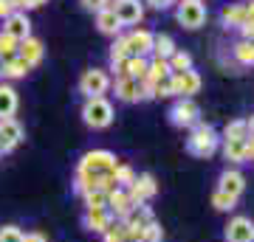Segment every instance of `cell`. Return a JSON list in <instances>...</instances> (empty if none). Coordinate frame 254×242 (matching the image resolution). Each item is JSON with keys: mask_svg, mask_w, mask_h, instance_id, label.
Returning <instances> with one entry per match:
<instances>
[{"mask_svg": "<svg viewBox=\"0 0 254 242\" xmlns=\"http://www.w3.org/2000/svg\"><path fill=\"white\" fill-rule=\"evenodd\" d=\"M246 141L249 138H229L226 144H223V152H226V161H246Z\"/></svg>", "mask_w": 254, "mask_h": 242, "instance_id": "obj_23", "label": "cell"}, {"mask_svg": "<svg viewBox=\"0 0 254 242\" xmlns=\"http://www.w3.org/2000/svg\"><path fill=\"white\" fill-rule=\"evenodd\" d=\"M28 71H31V65H28L23 56H14V59H9V62H6L3 76H6V79H23Z\"/></svg>", "mask_w": 254, "mask_h": 242, "instance_id": "obj_24", "label": "cell"}, {"mask_svg": "<svg viewBox=\"0 0 254 242\" xmlns=\"http://www.w3.org/2000/svg\"><path fill=\"white\" fill-rule=\"evenodd\" d=\"M46 0H31V9H37V6H43Z\"/></svg>", "mask_w": 254, "mask_h": 242, "instance_id": "obj_45", "label": "cell"}, {"mask_svg": "<svg viewBox=\"0 0 254 242\" xmlns=\"http://www.w3.org/2000/svg\"><path fill=\"white\" fill-rule=\"evenodd\" d=\"M116 155L108 149H93V152L82 155L79 166H76V192L85 194L91 189H102V192H113L119 189L116 183Z\"/></svg>", "mask_w": 254, "mask_h": 242, "instance_id": "obj_1", "label": "cell"}, {"mask_svg": "<svg viewBox=\"0 0 254 242\" xmlns=\"http://www.w3.org/2000/svg\"><path fill=\"white\" fill-rule=\"evenodd\" d=\"M17 110V90L11 85H0V118H11Z\"/></svg>", "mask_w": 254, "mask_h": 242, "instance_id": "obj_19", "label": "cell"}, {"mask_svg": "<svg viewBox=\"0 0 254 242\" xmlns=\"http://www.w3.org/2000/svg\"><path fill=\"white\" fill-rule=\"evenodd\" d=\"M240 31H243V40L254 43V23H243V26H240Z\"/></svg>", "mask_w": 254, "mask_h": 242, "instance_id": "obj_41", "label": "cell"}, {"mask_svg": "<svg viewBox=\"0 0 254 242\" xmlns=\"http://www.w3.org/2000/svg\"><path fill=\"white\" fill-rule=\"evenodd\" d=\"M105 3H108V0H82V6H85V9H96V11H99V9H105Z\"/></svg>", "mask_w": 254, "mask_h": 242, "instance_id": "obj_40", "label": "cell"}, {"mask_svg": "<svg viewBox=\"0 0 254 242\" xmlns=\"http://www.w3.org/2000/svg\"><path fill=\"white\" fill-rule=\"evenodd\" d=\"M226 242H254V223L249 217H235V220H229Z\"/></svg>", "mask_w": 254, "mask_h": 242, "instance_id": "obj_11", "label": "cell"}, {"mask_svg": "<svg viewBox=\"0 0 254 242\" xmlns=\"http://www.w3.org/2000/svg\"><path fill=\"white\" fill-rule=\"evenodd\" d=\"M127 43H125V37H119L116 43L110 45V62H125L127 59Z\"/></svg>", "mask_w": 254, "mask_h": 242, "instance_id": "obj_35", "label": "cell"}, {"mask_svg": "<svg viewBox=\"0 0 254 242\" xmlns=\"http://www.w3.org/2000/svg\"><path fill=\"white\" fill-rule=\"evenodd\" d=\"M147 3H150L153 9H170V6H173L175 0H147Z\"/></svg>", "mask_w": 254, "mask_h": 242, "instance_id": "obj_42", "label": "cell"}, {"mask_svg": "<svg viewBox=\"0 0 254 242\" xmlns=\"http://www.w3.org/2000/svg\"><path fill=\"white\" fill-rule=\"evenodd\" d=\"M82 118H85V124L93 127V130H105V127H110V121H113V104H110L105 96H93V99L85 101Z\"/></svg>", "mask_w": 254, "mask_h": 242, "instance_id": "obj_2", "label": "cell"}, {"mask_svg": "<svg viewBox=\"0 0 254 242\" xmlns=\"http://www.w3.org/2000/svg\"><path fill=\"white\" fill-rule=\"evenodd\" d=\"M96 26H99L102 34H119V28H122V23H119V17L113 14L110 9H99L96 11Z\"/></svg>", "mask_w": 254, "mask_h": 242, "instance_id": "obj_21", "label": "cell"}, {"mask_svg": "<svg viewBox=\"0 0 254 242\" xmlns=\"http://www.w3.org/2000/svg\"><path fill=\"white\" fill-rule=\"evenodd\" d=\"M3 31L9 37H14L17 43H23L26 37H31V23H28V17L23 11H11L9 17L3 20Z\"/></svg>", "mask_w": 254, "mask_h": 242, "instance_id": "obj_13", "label": "cell"}, {"mask_svg": "<svg viewBox=\"0 0 254 242\" xmlns=\"http://www.w3.org/2000/svg\"><path fill=\"white\" fill-rule=\"evenodd\" d=\"M23 242H48L43 234H23Z\"/></svg>", "mask_w": 254, "mask_h": 242, "instance_id": "obj_43", "label": "cell"}, {"mask_svg": "<svg viewBox=\"0 0 254 242\" xmlns=\"http://www.w3.org/2000/svg\"><path fill=\"white\" fill-rule=\"evenodd\" d=\"M141 242H161V228H158V223H150L144 225V231H141Z\"/></svg>", "mask_w": 254, "mask_h": 242, "instance_id": "obj_38", "label": "cell"}, {"mask_svg": "<svg viewBox=\"0 0 254 242\" xmlns=\"http://www.w3.org/2000/svg\"><path fill=\"white\" fill-rule=\"evenodd\" d=\"M110 88V76L105 71H99V68H91V71L82 73L79 79V90L88 96V99H93V96H105V90Z\"/></svg>", "mask_w": 254, "mask_h": 242, "instance_id": "obj_6", "label": "cell"}, {"mask_svg": "<svg viewBox=\"0 0 254 242\" xmlns=\"http://www.w3.org/2000/svg\"><path fill=\"white\" fill-rule=\"evenodd\" d=\"M3 68H6V62H3V59H0V76H3Z\"/></svg>", "mask_w": 254, "mask_h": 242, "instance_id": "obj_46", "label": "cell"}, {"mask_svg": "<svg viewBox=\"0 0 254 242\" xmlns=\"http://www.w3.org/2000/svg\"><path fill=\"white\" fill-rule=\"evenodd\" d=\"M85 223H88V228H91V231L105 234L110 225H113V214H110V208H88Z\"/></svg>", "mask_w": 254, "mask_h": 242, "instance_id": "obj_18", "label": "cell"}, {"mask_svg": "<svg viewBox=\"0 0 254 242\" xmlns=\"http://www.w3.org/2000/svg\"><path fill=\"white\" fill-rule=\"evenodd\" d=\"M167 62H170V71L173 73H184V71H190L192 68V56L187 54V51H175Z\"/></svg>", "mask_w": 254, "mask_h": 242, "instance_id": "obj_28", "label": "cell"}, {"mask_svg": "<svg viewBox=\"0 0 254 242\" xmlns=\"http://www.w3.org/2000/svg\"><path fill=\"white\" fill-rule=\"evenodd\" d=\"M136 178H138V175L130 169V166H122V163L116 166V183H119V189H130L133 183H136Z\"/></svg>", "mask_w": 254, "mask_h": 242, "instance_id": "obj_31", "label": "cell"}, {"mask_svg": "<svg viewBox=\"0 0 254 242\" xmlns=\"http://www.w3.org/2000/svg\"><path fill=\"white\" fill-rule=\"evenodd\" d=\"M170 62H167V59H158V56H155L153 62L147 65V79L150 82H158V79H164V76H170Z\"/></svg>", "mask_w": 254, "mask_h": 242, "instance_id": "obj_26", "label": "cell"}, {"mask_svg": "<svg viewBox=\"0 0 254 242\" xmlns=\"http://www.w3.org/2000/svg\"><path fill=\"white\" fill-rule=\"evenodd\" d=\"M147 59L144 56H127V65H125V76H130V79H136V82H141V79H147Z\"/></svg>", "mask_w": 254, "mask_h": 242, "instance_id": "obj_22", "label": "cell"}, {"mask_svg": "<svg viewBox=\"0 0 254 242\" xmlns=\"http://www.w3.org/2000/svg\"><path fill=\"white\" fill-rule=\"evenodd\" d=\"M178 48H175V40L170 34H153V54L158 59H170Z\"/></svg>", "mask_w": 254, "mask_h": 242, "instance_id": "obj_20", "label": "cell"}, {"mask_svg": "<svg viewBox=\"0 0 254 242\" xmlns=\"http://www.w3.org/2000/svg\"><path fill=\"white\" fill-rule=\"evenodd\" d=\"M14 56H17V40L9 37L6 31H0V59L9 62V59H14Z\"/></svg>", "mask_w": 254, "mask_h": 242, "instance_id": "obj_27", "label": "cell"}, {"mask_svg": "<svg viewBox=\"0 0 254 242\" xmlns=\"http://www.w3.org/2000/svg\"><path fill=\"white\" fill-rule=\"evenodd\" d=\"M246 23H254V0L246 3Z\"/></svg>", "mask_w": 254, "mask_h": 242, "instance_id": "obj_44", "label": "cell"}, {"mask_svg": "<svg viewBox=\"0 0 254 242\" xmlns=\"http://www.w3.org/2000/svg\"><path fill=\"white\" fill-rule=\"evenodd\" d=\"M226 141L229 138H249V127H246V121L243 118H237V121H229L226 124Z\"/></svg>", "mask_w": 254, "mask_h": 242, "instance_id": "obj_33", "label": "cell"}, {"mask_svg": "<svg viewBox=\"0 0 254 242\" xmlns=\"http://www.w3.org/2000/svg\"><path fill=\"white\" fill-rule=\"evenodd\" d=\"M23 141V127L14 118H0V152H11Z\"/></svg>", "mask_w": 254, "mask_h": 242, "instance_id": "obj_9", "label": "cell"}, {"mask_svg": "<svg viewBox=\"0 0 254 242\" xmlns=\"http://www.w3.org/2000/svg\"><path fill=\"white\" fill-rule=\"evenodd\" d=\"M200 90V76L195 71H184V73H173V96H184V99H192Z\"/></svg>", "mask_w": 254, "mask_h": 242, "instance_id": "obj_7", "label": "cell"}, {"mask_svg": "<svg viewBox=\"0 0 254 242\" xmlns=\"http://www.w3.org/2000/svg\"><path fill=\"white\" fill-rule=\"evenodd\" d=\"M223 23L226 26H243L246 23V3H232L223 9Z\"/></svg>", "mask_w": 254, "mask_h": 242, "instance_id": "obj_25", "label": "cell"}, {"mask_svg": "<svg viewBox=\"0 0 254 242\" xmlns=\"http://www.w3.org/2000/svg\"><path fill=\"white\" fill-rule=\"evenodd\" d=\"M0 242H23V231L17 225H6L0 228Z\"/></svg>", "mask_w": 254, "mask_h": 242, "instance_id": "obj_37", "label": "cell"}, {"mask_svg": "<svg viewBox=\"0 0 254 242\" xmlns=\"http://www.w3.org/2000/svg\"><path fill=\"white\" fill-rule=\"evenodd\" d=\"M155 192H158V186H155L153 175H138L136 183L127 189V194H130V200H133V206H144V203L153 197Z\"/></svg>", "mask_w": 254, "mask_h": 242, "instance_id": "obj_10", "label": "cell"}, {"mask_svg": "<svg viewBox=\"0 0 254 242\" xmlns=\"http://www.w3.org/2000/svg\"><path fill=\"white\" fill-rule=\"evenodd\" d=\"M105 9L113 11L122 26H136V23H141V17H144V6H141L138 0H108Z\"/></svg>", "mask_w": 254, "mask_h": 242, "instance_id": "obj_4", "label": "cell"}, {"mask_svg": "<svg viewBox=\"0 0 254 242\" xmlns=\"http://www.w3.org/2000/svg\"><path fill=\"white\" fill-rule=\"evenodd\" d=\"M127 242H141V240H127Z\"/></svg>", "mask_w": 254, "mask_h": 242, "instance_id": "obj_47", "label": "cell"}, {"mask_svg": "<svg viewBox=\"0 0 254 242\" xmlns=\"http://www.w3.org/2000/svg\"><path fill=\"white\" fill-rule=\"evenodd\" d=\"M187 149H190L195 158H209V155L218 149V133L209 124H198L192 130L190 141H187Z\"/></svg>", "mask_w": 254, "mask_h": 242, "instance_id": "obj_3", "label": "cell"}, {"mask_svg": "<svg viewBox=\"0 0 254 242\" xmlns=\"http://www.w3.org/2000/svg\"><path fill=\"white\" fill-rule=\"evenodd\" d=\"M130 237H127V225L125 223H113L105 231V242H127Z\"/></svg>", "mask_w": 254, "mask_h": 242, "instance_id": "obj_32", "label": "cell"}, {"mask_svg": "<svg viewBox=\"0 0 254 242\" xmlns=\"http://www.w3.org/2000/svg\"><path fill=\"white\" fill-rule=\"evenodd\" d=\"M175 17H178V23H181L184 28H200L206 23V9H203L200 0H181Z\"/></svg>", "mask_w": 254, "mask_h": 242, "instance_id": "obj_5", "label": "cell"}, {"mask_svg": "<svg viewBox=\"0 0 254 242\" xmlns=\"http://www.w3.org/2000/svg\"><path fill=\"white\" fill-rule=\"evenodd\" d=\"M125 43H127V54L130 56L153 54V31H147V28H136L133 34L125 37Z\"/></svg>", "mask_w": 254, "mask_h": 242, "instance_id": "obj_8", "label": "cell"}, {"mask_svg": "<svg viewBox=\"0 0 254 242\" xmlns=\"http://www.w3.org/2000/svg\"><path fill=\"white\" fill-rule=\"evenodd\" d=\"M116 96L122 101H138V99H144V96H141V82L130 79V76H119V79H116Z\"/></svg>", "mask_w": 254, "mask_h": 242, "instance_id": "obj_16", "label": "cell"}, {"mask_svg": "<svg viewBox=\"0 0 254 242\" xmlns=\"http://www.w3.org/2000/svg\"><path fill=\"white\" fill-rule=\"evenodd\" d=\"M198 113L200 110L192 99H181L173 110H170V118H173L175 127H192L195 121H198Z\"/></svg>", "mask_w": 254, "mask_h": 242, "instance_id": "obj_12", "label": "cell"}, {"mask_svg": "<svg viewBox=\"0 0 254 242\" xmlns=\"http://www.w3.org/2000/svg\"><path fill=\"white\" fill-rule=\"evenodd\" d=\"M235 203H237L235 197H229V194H223V192H218V189H215V194H212V206L218 208V211H232V208H235Z\"/></svg>", "mask_w": 254, "mask_h": 242, "instance_id": "obj_34", "label": "cell"}, {"mask_svg": "<svg viewBox=\"0 0 254 242\" xmlns=\"http://www.w3.org/2000/svg\"><path fill=\"white\" fill-rule=\"evenodd\" d=\"M108 208H110V214H116L125 220L136 206H133V200L127 194V189H113V192H108Z\"/></svg>", "mask_w": 254, "mask_h": 242, "instance_id": "obj_14", "label": "cell"}, {"mask_svg": "<svg viewBox=\"0 0 254 242\" xmlns=\"http://www.w3.org/2000/svg\"><path fill=\"white\" fill-rule=\"evenodd\" d=\"M246 189V178L240 175L237 169H229V172H223L220 175V186H218V192H223V194H229V197H240V192Z\"/></svg>", "mask_w": 254, "mask_h": 242, "instance_id": "obj_15", "label": "cell"}, {"mask_svg": "<svg viewBox=\"0 0 254 242\" xmlns=\"http://www.w3.org/2000/svg\"><path fill=\"white\" fill-rule=\"evenodd\" d=\"M153 96H173V73L153 82Z\"/></svg>", "mask_w": 254, "mask_h": 242, "instance_id": "obj_36", "label": "cell"}, {"mask_svg": "<svg viewBox=\"0 0 254 242\" xmlns=\"http://www.w3.org/2000/svg\"><path fill=\"white\" fill-rule=\"evenodd\" d=\"M17 56H23L31 68H34L40 59H43V43L37 37H26L23 43H17Z\"/></svg>", "mask_w": 254, "mask_h": 242, "instance_id": "obj_17", "label": "cell"}, {"mask_svg": "<svg viewBox=\"0 0 254 242\" xmlns=\"http://www.w3.org/2000/svg\"><path fill=\"white\" fill-rule=\"evenodd\" d=\"M235 56L240 65H254V43H249V40H240V43L235 45Z\"/></svg>", "mask_w": 254, "mask_h": 242, "instance_id": "obj_29", "label": "cell"}, {"mask_svg": "<svg viewBox=\"0 0 254 242\" xmlns=\"http://www.w3.org/2000/svg\"><path fill=\"white\" fill-rule=\"evenodd\" d=\"M11 11H14V3L11 0H0V20H6Z\"/></svg>", "mask_w": 254, "mask_h": 242, "instance_id": "obj_39", "label": "cell"}, {"mask_svg": "<svg viewBox=\"0 0 254 242\" xmlns=\"http://www.w3.org/2000/svg\"><path fill=\"white\" fill-rule=\"evenodd\" d=\"M85 203H88V208H108V192L91 189V192H85Z\"/></svg>", "mask_w": 254, "mask_h": 242, "instance_id": "obj_30", "label": "cell"}]
</instances>
